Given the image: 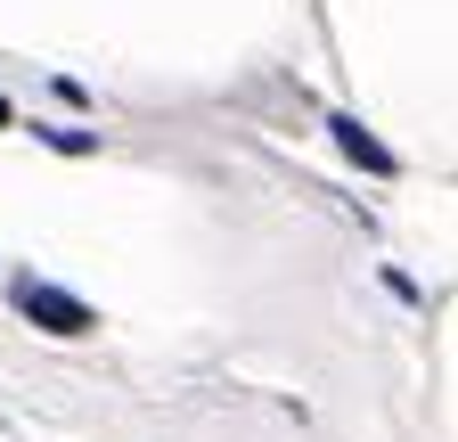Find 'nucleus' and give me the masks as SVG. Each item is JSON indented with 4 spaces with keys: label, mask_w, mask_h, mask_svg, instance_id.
Masks as SVG:
<instances>
[{
    "label": "nucleus",
    "mask_w": 458,
    "mask_h": 442,
    "mask_svg": "<svg viewBox=\"0 0 458 442\" xmlns=\"http://www.w3.org/2000/svg\"><path fill=\"white\" fill-rule=\"evenodd\" d=\"M327 132H335V148L352 156V164H369L377 181H393V173H401V156H393V148H385V140H377L360 115H327Z\"/></svg>",
    "instance_id": "obj_2"
},
{
    "label": "nucleus",
    "mask_w": 458,
    "mask_h": 442,
    "mask_svg": "<svg viewBox=\"0 0 458 442\" xmlns=\"http://www.w3.org/2000/svg\"><path fill=\"white\" fill-rule=\"evenodd\" d=\"M33 140H49L57 156H90L98 148V132H57V123H33Z\"/></svg>",
    "instance_id": "obj_3"
},
{
    "label": "nucleus",
    "mask_w": 458,
    "mask_h": 442,
    "mask_svg": "<svg viewBox=\"0 0 458 442\" xmlns=\"http://www.w3.org/2000/svg\"><path fill=\"white\" fill-rule=\"evenodd\" d=\"M9 303L41 327V336H90V327H98V311H90L82 295H66V287L33 279V270H25V279H9Z\"/></svg>",
    "instance_id": "obj_1"
},
{
    "label": "nucleus",
    "mask_w": 458,
    "mask_h": 442,
    "mask_svg": "<svg viewBox=\"0 0 458 442\" xmlns=\"http://www.w3.org/2000/svg\"><path fill=\"white\" fill-rule=\"evenodd\" d=\"M9 123H17V106H9V98H0V132H9Z\"/></svg>",
    "instance_id": "obj_4"
}]
</instances>
